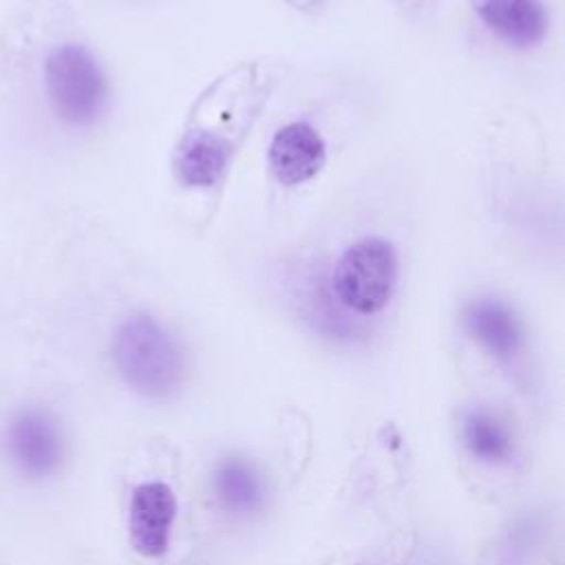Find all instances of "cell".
<instances>
[{
	"label": "cell",
	"mask_w": 565,
	"mask_h": 565,
	"mask_svg": "<svg viewBox=\"0 0 565 565\" xmlns=\"http://www.w3.org/2000/svg\"><path fill=\"white\" fill-rule=\"evenodd\" d=\"M404 282L399 245L377 232L351 236L318 263L294 269L287 302L294 316L324 342L364 344L395 307Z\"/></svg>",
	"instance_id": "cell-1"
},
{
	"label": "cell",
	"mask_w": 565,
	"mask_h": 565,
	"mask_svg": "<svg viewBox=\"0 0 565 565\" xmlns=\"http://www.w3.org/2000/svg\"><path fill=\"white\" fill-rule=\"evenodd\" d=\"M108 358L117 380L132 395L152 404L174 402L190 377L183 340L150 309H132L117 320Z\"/></svg>",
	"instance_id": "cell-2"
},
{
	"label": "cell",
	"mask_w": 565,
	"mask_h": 565,
	"mask_svg": "<svg viewBox=\"0 0 565 565\" xmlns=\"http://www.w3.org/2000/svg\"><path fill=\"white\" fill-rule=\"evenodd\" d=\"M42 90L53 117L71 130L97 126L110 106V77L84 42L64 40L42 60Z\"/></svg>",
	"instance_id": "cell-3"
},
{
	"label": "cell",
	"mask_w": 565,
	"mask_h": 565,
	"mask_svg": "<svg viewBox=\"0 0 565 565\" xmlns=\"http://www.w3.org/2000/svg\"><path fill=\"white\" fill-rule=\"evenodd\" d=\"M0 450L20 479L44 483L62 472L68 457V437L55 413L42 406H24L2 424Z\"/></svg>",
	"instance_id": "cell-4"
},
{
	"label": "cell",
	"mask_w": 565,
	"mask_h": 565,
	"mask_svg": "<svg viewBox=\"0 0 565 565\" xmlns=\"http://www.w3.org/2000/svg\"><path fill=\"white\" fill-rule=\"evenodd\" d=\"M459 324L466 338L501 366H514L527 351L530 333L525 320L503 296H470L461 305Z\"/></svg>",
	"instance_id": "cell-5"
},
{
	"label": "cell",
	"mask_w": 565,
	"mask_h": 565,
	"mask_svg": "<svg viewBox=\"0 0 565 565\" xmlns=\"http://www.w3.org/2000/svg\"><path fill=\"white\" fill-rule=\"evenodd\" d=\"M179 521V499L163 479L139 481L126 503V536L132 552L146 561L170 554Z\"/></svg>",
	"instance_id": "cell-6"
},
{
	"label": "cell",
	"mask_w": 565,
	"mask_h": 565,
	"mask_svg": "<svg viewBox=\"0 0 565 565\" xmlns=\"http://www.w3.org/2000/svg\"><path fill=\"white\" fill-rule=\"evenodd\" d=\"M329 163V143L322 130L309 119H287L269 137L265 168L282 190H298L313 183Z\"/></svg>",
	"instance_id": "cell-7"
},
{
	"label": "cell",
	"mask_w": 565,
	"mask_h": 565,
	"mask_svg": "<svg viewBox=\"0 0 565 565\" xmlns=\"http://www.w3.org/2000/svg\"><path fill=\"white\" fill-rule=\"evenodd\" d=\"M207 486L214 505L234 521L258 519L269 505V481L245 452L221 455L210 470Z\"/></svg>",
	"instance_id": "cell-8"
},
{
	"label": "cell",
	"mask_w": 565,
	"mask_h": 565,
	"mask_svg": "<svg viewBox=\"0 0 565 565\" xmlns=\"http://www.w3.org/2000/svg\"><path fill=\"white\" fill-rule=\"evenodd\" d=\"M475 15L499 44L519 53L539 49L552 26L545 0H475Z\"/></svg>",
	"instance_id": "cell-9"
},
{
	"label": "cell",
	"mask_w": 565,
	"mask_h": 565,
	"mask_svg": "<svg viewBox=\"0 0 565 565\" xmlns=\"http://www.w3.org/2000/svg\"><path fill=\"white\" fill-rule=\"evenodd\" d=\"M459 441L472 461L488 468L510 466L519 450L512 424L488 404H472L461 411Z\"/></svg>",
	"instance_id": "cell-10"
},
{
	"label": "cell",
	"mask_w": 565,
	"mask_h": 565,
	"mask_svg": "<svg viewBox=\"0 0 565 565\" xmlns=\"http://www.w3.org/2000/svg\"><path fill=\"white\" fill-rule=\"evenodd\" d=\"M230 163V141L207 130H185L172 152V174L183 188L210 190L221 185Z\"/></svg>",
	"instance_id": "cell-11"
}]
</instances>
